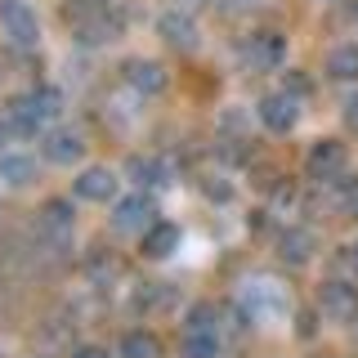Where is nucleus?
<instances>
[{"label": "nucleus", "mask_w": 358, "mask_h": 358, "mask_svg": "<svg viewBox=\"0 0 358 358\" xmlns=\"http://www.w3.org/2000/svg\"><path fill=\"white\" fill-rule=\"evenodd\" d=\"M121 358H162V345H157L152 331H126L121 336Z\"/></svg>", "instance_id": "obj_18"}, {"label": "nucleus", "mask_w": 358, "mask_h": 358, "mask_svg": "<svg viewBox=\"0 0 358 358\" xmlns=\"http://www.w3.org/2000/svg\"><path fill=\"white\" fill-rule=\"evenodd\" d=\"M0 22H5V36L18 45V50H31L41 36L36 27V14H31L27 0H0Z\"/></svg>", "instance_id": "obj_3"}, {"label": "nucleus", "mask_w": 358, "mask_h": 358, "mask_svg": "<svg viewBox=\"0 0 358 358\" xmlns=\"http://www.w3.org/2000/svg\"><path fill=\"white\" fill-rule=\"evenodd\" d=\"M242 313H246V318H255V322L287 313V287L268 282V278H255V282H246V287H242Z\"/></svg>", "instance_id": "obj_1"}, {"label": "nucleus", "mask_w": 358, "mask_h": 358, "mask_svg": "<svg viewBox=\"0 0 358 358\" xmlns=\"http://www.w3.org/2000/svg\"><path fill=\"white\" fill-rule=\"evenodd\" d=\"M76 31H81V45H99V41H112V36H117V22H108L103 14H99V18L81 22Z\"/></svg>", "instance_id": "obj_20"}, {"label": "nucleus", "mask_w": 358, "mask_h": 358, "mask_svg": "<svg viewBox=\"0 0 358 358\" xmlns=\"http://www.w3.org/2000/svg\"><path fill=\"white\" fill-rule=\"evenodd\" d=\"M300 336H313V313H300Z\"/></svg>", "instance_id": "obj_33"}, {"label": "nucleus", "mask_w": 358, "mask_h": 358, "mask_svg": "<svg viewBox=\"0 0 358 358\" xmlns=\"http://www.w3.org/2000/svg\"><path fill=\"white\" fill-rule=\"evenodd\" d=\"M67 18L76 22V27H81V22H90V18H99L103 14V9H99V0H67V9H63Z\"/></svg>", "instance_id": "obj_24"}, {"label": "nucleus", "mask_w": 358, "mask_h": 358, "mask_svg": "<svg viewBox=\"0 0 358 358\" xmlns=\"http://www.w3.org/2000/svg\"><path fill=\"white\" fill-rule=\"evenodd\" d=\"M282 59H287L282 31H255V36L246 41V63H251L255 72H273V67H282Z\"/></svg>", "instance_id": "obj_4"}, {"label": "nucleus", "mask_w": 358, "mask_h": 358, "mask_svg": "<svg viewBox=\"0 0 358 358\" xmlns=\"http://www.w3.org/2000/svg\"><path fill=\"white\" fill-rule=\"evenodd\" d=\"M36 224H41L45 233H54V238H67V233H72V201H63V197L45 201L41 215H36Z\"/></svg>", "instance_id": "obj_13"}, {"label": "nucleus", "mask_w": 358, "mask_h": 358, "mask_svg": "<svg viewBox=\"0 0 358 358\" xmlns=\"http://www.w3.org/2000/svg\"><path fill=\"white\" fill-rule=\"evenodd\" d=\"M327 76H336V81H358V45H336L327 54Z\"/></svg>", "instance_id": "obj_16"}, {"label": "nucleus", "mask_w": 358, "mask_h": 358, "mask_svg": "<svg viewBox=\"0 0 358 358\" xmlns=\"http://www.w3.org/2000/svg\"><path fill=\"white\" fill-rule=\"evenodd\" d=\"M9 134H14V126H9V121H5V112H0V143H5Z\"/></svg>", "instance_id": "obj_34"}, {"label": "nucleus", "mask_w": 358, "mask_h": 358, "mask_svg": "<svg viewBox=\"0 0 358 358\" xmlns=\"http://www.w3.org/2000/svg\"><path fill=\"white\" fill-rule=\"evenodd\" d=\"M76 193H81L85 201H108L112 193H117V175H112L108 166H90V171L76 179Z\"/></svg>", "instance_id": "obj_11"}, {"label": "nucleus", "mask_w": 358, "mask_h": 358, "mask_svg": "<svg viewBox=\"0 0 358 358\" xmlns=\"http://www.w3.org/2000/svg\"><path fill=\"white\" fill-rule=\"evenodd\" d=\"M201 188H206V197H215V201H229V193H233V188L224 184V179H206Z\"/></svg>", "instance_id": "obj_27"}, {"label": "nucleus", "mask_w": 358, "mask_h": 358, "mask_svg": "<svg viewBox=\"0 0 358 358\" xmlns=\"http://www.w3.org/2000/svg\"><path fill=\"white\" fill-rule=\"evenodd\" d=\"M345 268H350V273L358 278V242H354V246H345Z\"/></svg>", "instance_id": "obj_29"}, {"label": "nucleus", "mask_w": 358, "mask_h": 358, "mask_svg": "<svg viewBox=\"0 0 358 358\" xmlns=\"http://www.w3.org/2000/svg\"><path fill=\"white\" fill-rule=\"evenodd\" d=\"M260 0H229V14H238V9H255Z\"/></svg>", "instance_id": "obj_32"}, {"label": "nucleus", "mask_w": 358, "mask_h": 358, "mask_svg": "<svg viewBox=\"0 0 358 358\" xmlns=\"http://www.w3.org/2000/svg\"><path fill=\"white\" fill-rule=\"evenodd\" d=\"M282 94H291V99L309 94V76H305V72H287V76H282Z\"/></svg>", "instance_id": "obj_25"}, {"label": "nucleus", "mask_w": 358, "mask_h": 358, "mask_svg": "<svg viewBox=\"0 0 358 358\" xmlns=\"http://www.w3.org/2000/svg\"><path fill=\"white\" fill-rule=\"evenodd\" d=\"M85 152V143H81V134H67V130H54L50 139H45V157L50 162H59V166H67V162H76V157Z\"/></svg>", "instance_id": "obj_15"}, {"label": "nucleus", "mask_w": 358, "mask_h": 358, "mask_svg": "<svg viewBox=\"0 0 358 358\" xmlns=\"http://www.w3.org/2000/svg\"><path fill=\"white\" fill-rule=\"evenodd\" d=\"M166 81H171V76H166V67L152 63V59H130L126 63V85L139 90V94H162Z\"/></svg>", "instance_id": "obj_8"}, {"label": "nucleus", "mask_w": 358, "mask_h": 358, "mask_svg": "<svg viewBox=\"0 0 358 358\" xmlns=\"http://www.w3.org/2000/svg\"><path fill=\"white\" fill-rule=\"evenodd\" d=\"M31 103H36V112L45 121H54L63 112V94H59V90H31Z\"/></svg>", "instance_id": "obj_22"}, {"label": "nucleus", "mask_w": 358, "mask_h": 358, "mask_svg": "<svg viewBox=\"0 0 358 358\" xmlns=\"http://www.w3.org/2000/svg\"><path fill=\"white\" fill-rule=\"evenodd\" d=\"M126 171L134 175V184H143V188L166 184V171H162L157 162H148V157H130V162H126Z\"/></svg>", "instance_id": "obj_19"}, {"label": "nucleus", "mask_w": 358, "mask_h": 358, "mask_svg": "<svg viewBox=\"0 0 358 358\" xmlns=\"http://www.w3.org/2000/svg\"><path fill=\"white\" fill-rule=\"evenodd\" d=\"M0 179H5V184H14V188L31 184V179H36V162H31V157H18V152L0 157Z\"/></svg>", "instance_id": "obj_17"}, {"label": "nucleus", "mask_w": 358, "mask_h": 358, "mask_svg": "<svg viewBox=\"0 0 358 358\" xmlns=\"http://www.w3.org/2000/svg\"><path fill=\"white\" fill-rule=\"evenodd\" d=\"M5 121H9V126H14V134H36V130L45 126V117L36 112V103H31V94L14 99V103L5 108Z\"/></svg>", "instance_id": "obj_12"}, {"label": "nucleus", "mask_w": 358, "mask_h": 358, "mask_svg": "<svg viewBox=\"0 0 358 358\" xmlns=\"http://www.w3.org/2000/svg\"><path fill=\"white\" fill-rule=\"evenodd\" d=\"M345 162H350V152H345L341 139H318L305 157V171H309V179H318V184H336V179L345 175Z\"/></svg>", "instance_id": "obj_2"}, {"label": "nucleus", "mask_w": 358, "mask_h": 358, "mask_svg": "<svg viewBox=\"0 0 358 358\" xmlns=\"http://www.w3.org/2000/svg\"><path fill=\"white\" fill-rule=\"evenodd\" d=\"M341 210L345 215H358V179H350V184L341 188Z\"/></svg>", "instance_id": "obj_26"}, {"label": "nucleus", "mask_w": 358, "mask_h": 358, "mask_svg": "<svg viewBox=\"0 0 358 358\" xmlns=\"http://www.w3.org/2000/svg\"><path fill=\"white\" fill-rule=\"evenodd\" d=\"M345 126L358 130V94H354V99H345Z\"/></svg>", "instance_id": "obj_28"}, {"label": "nucleus", "mask_w": 358, "mask_h": 358, "mask_svg": "<svg viewBox=\"0 0 358 358\" xmlns=\"http://www.w3.org/2000/svg\"><path fill=\"white\" fill-rule=\"evenodd\" d=\"M188 331H193V336H215V309L197 305L193 313H188Z\"/></svg>", "instance_id": "obj_23"}, {"label": "nucleus", "mask_w": 358, "mask_h": 358, "mask_svg": "<svg viewBox=\"0 0 358 358\" xmlns=\"http://www.w3.org/2000/svg\"><path fill=\"white\" fill-rule=\"evenodd\" d=\"M175 246H179V229H175V224H152V229L143 233V255H148V260H166Z\"/></svg>", "instance_id": "obj_14"}, {"label": "nucleus", "mask_w": 358, "mask_h": 358, "mask_svg": "<svg viewBox=\"0 0 358 358\" xmlns=\"http://www.w3.org/2000/svg\"><path fill=\"white\" fill-rule=\"evenodd\" d=\"M313 251H318V242H313L309 229H287L282 238H278V255H282L287 264H309Z\"/></svg>", "instance_id": "obj_10"}, {"label": "nucleus", "mask_w": 358, "mask_h": 358, "mask_svg": "<svg viewBox=\"0 0 358 358\" xmlns=\"http://www.w3.org/2000/svg\"><path fill=\"white\" fill-rule=\"evenodd\" d=\"M152 215H157L152 197L134 193L126 201H117V215H112V224H117V229H126V233H148L152 229Z\"/></svg>", "instance_id": "obj_6"}, {"label": "nucleus", "mask_w": 358, "mask_h": 358, "mask_svg": "<svg viewBox=\"0 0 358 358\" xmlns=\"http://www.w3.org/2000/svg\"><path fill=\"white\" fill-rule=\"evenodd\" d=\"M157 31H162L166 45H175V50H197V27H193V14H184V9H171V14L157 18Z\"/></svg>", "instance_id": "obj_7"}, {"label": "nucleus", "mask_w": 358, "mask_h": 358, "mask_svg": "<svg viewBox=\"0 0 358 358\" xmlns=\"http://www.w3.org/2000/svg\"><path fill=\"white\" fill-rule=\"evenodd\" d=\"M220 354V336H193L184 331V358H215Z\"/></svg>", "instance_id": "obj_21"}, {"label": "nucleus", "mask_w": 358, "mask_h": 358, "mask_svg": "<svg viewBox=\"0 0 358 358\" xmlns=\"http://www.w3.org/2000/svg\"><path fill=\"white\" fill-rule=\"evenodd\" d=\"M72 358H108V350H99V345H85V350H76Z\"/></svg>", "instance_id": "obj_30"}, {"label": "nucleus", "mask_w": 358, "mask_h": 358, "mask_svg": "<svg viewBox=\"0 0 358 358\" xmlns=\"http://www.w3.org/2000/svg\"><path fill=\"white\" fill-rule=\"evenodd\" d=\"M201 5H210V0H175V9H184V14H193V9H201Z\"/></svg>", "instance_id": "obj_31"}, {"label": "nucleus", "mask_w": 358, "mask_h": 358, "mask_svg": "<svg viewBox=\"0 0 358 358\" xmlns=\"http://www.w3.org/2000/svg\"><path fill=\"white\" fill-rule=\"evenodd\" d=\"M318 305H322L327 318L350 322V318H358V287H350V282H322Z\"/></svg>", "instance_id": "obj_5"}, {"label": "nucleus", "mask_w": 358, "mask_h": 358, "mask_svg": "<svg viewBox=\"0 0 358 358\" xmlns=\"http://www.w3.org/2000/svg\"><path fill=\"white\" fill-rule=\"evenodd\" d=\"M296 117H300V108H296V99H291V94H268V99H260V121L273 134H287L291 126H296Z\"/></svg>", "instance_id": "obj_9"}]
</instances>
